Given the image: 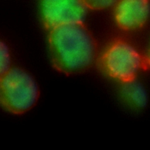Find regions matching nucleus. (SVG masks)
I'll list each match as a JSON object with an SVG mask.
<instances>
[{"instance_id":"7","label":"nucleus","mask_w":150,"mask_h":150,"mask_svg":"<svg viewBox=\"0 0 150 150\" xmlns=\"http://www.w3.org/2000/svg\"><path fill=\"white\" fill-rule=\"evenodd\" d=\"M11 54L8 45L0 39V77L11 68Z\"/></svg>"},{"instance_id":"5","label":"nucleus","mask_w":150,"mask_h":150,"mask_svg":"<svg viewBox=\"0 0 150 150\" xmlns=\"http://www.w3.org/2000/svg\"><path fill=\"white\" fill-rule=\"evenodd\" d=\"M149 4L146 0L117 1L114 16L118 26L124 30H134L142 28L149 15Z\"/></svg>"},{"instance_id":"1","label":"nucleus","mask_w":150,"mask_h":150,"mask_svg":"<svg viewBox=\"0 0 150 150\" xmlns=\"http://www.w3.org/2000/svg\"><path fill=\"white\" fill-rule=\"evenodd\" d=\"M48 44L53 66L67 75L88 70L97 59V42L84 23L64 25L50 30Z\"/></svg>"},{"instance_id":"2","label":"nucleus","mask_w":150,"mask_h":150,"mask_svg":"<svg viewBox=\"0 0 150 150\" xmlns=\"http://www.w3.org/2000/svg\"><path fill=\"white\" fill-rule=\"evenodd\" d=\"M40 95L34 77L20 67H11L0 77V105L8 112L23 114L36 104Z\"/></svg>"},{"instance_id":"3","label":"nucleus","mask_w":150,"mask_h":150,"mask_svg":"<svg viewBox=\"0 0 150 150\" xmlns=\"http://www.w3.org/2000/svg\"><path fill=\"white\" fill-rule=\"evenodd\" d=\"M98 62L105 74L122 83L135 79L139 71L149 66L146 57L124 39H116L109 45Z\"/></svg>"},{"instance_id":"8","label":"nucleus","mask_w":150,"mask_h":150,"mask_svg":"<svg viewBox=\"0 0 150 150\" xmlns=\"http://www.w3.org/2000/svg\"><path fill=\"white\" fill-rule=\"evenodd\" d=\"M88 9H101L117 3L115 1H84Z\"/></svg>"},{"instance_id":"4","label":"nucleus","mask_w":150,"mask_h":150,"mask_svg":"<svg viewBox=\"0 0 150 150\" xmlns=\"http://www.w3.org/2000/svg\"><path fill=\"white\" fill-rule=\"evenodd\" d=\"M88 10L84 1L46 0L40 4L42 22L49 31L64 25L84 23Z\"/></svg>"},{"instance_id":"6","label":"nucleus","mask_w":150,"mask_h":150,"mask_svg":"<svg viewBox=\"0 0 150 150\" xmlns=\"http://www.w3.org/2000/svg\"><path fill=\"white\" fill-rule=\"evenodd\" d=\"M122 84V93L132 109L141 111L145 108L148 97L144 86L136 79Z\"/></svg>"}]
</instances>
